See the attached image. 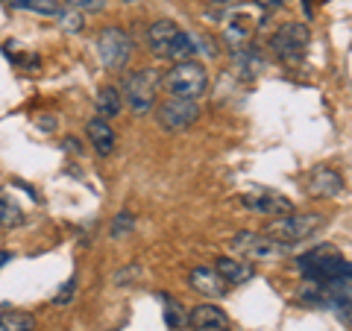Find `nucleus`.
<instances>
[{
	"label": "nucleus",
	"mask_w": 352,
	"mask_h": 331,
	"mask_svg": "<svg viewBox=\"0 0 352 331\" xmlns=\"http://www.w3.org/2000/svg\"><path fill=\"white\" fill-rule=\"evenodd\" d=\"M323 223H326V220L320 214H285V217L273 220L264 235L273 238V240H279V244L294 247V244H300V240L311 238Z\"/></svg>",
	"instance_id": "39448f33"
},
{
	"label": "nucleus",
	"mask_w": 352,
	"mask_h": 331,
	"mask_svg": "<svg viewBox=\"0 0 352 331\" xmlns=\"http://www.w3.org/2000/svg\"><path fill=\"white\" fill-rule=\"evenodd\" d=\"M74 290H76V279L71 275V279L62 284V290H59L56 296H53V305H56V308H65V305H71V299H74Z\"/></svg>",
	"instance_id": "a878e982"
},
{
	"label": "nucleus",
	"mask_w": 352,
	"mask_h": 331,
	"mask_svg": "<svg viewBox=\"0 0 352 331\" xmlns=\"http://www.w3.org/2000/svg\"><path fill=\"white\" fill-rule=\"evenodd\" d=\"M256 27H258L256 9H252V6H238L229 15H223V41L232 50L247 47L250 38H252V32H256Z\"/></svg>",
	"instance_id": "6e6552de"
},
{
	"label": "nucleus",
	"mask_w": 352,
	"mask_h": 331,
	"mask_svg": "<svg viewBox=\"0 0 352 331\" xmlns=\"http://www.w3.org/2000/svg\"><path fill=\"white\" fill-rule=\"evenodd\" d=\"M56 18H59V27H62L65 32H80V30L85 27V21H82V12H80V9H62Z\"/></svg>",
	"instance_id": "4be33fe9"
},
{
	"label": "nucleus",
	"mask_w": 352,
	"mask_h": 331,
	"mask_svg": "<svg viewBox=\"0 0 352 331\" xmlns=\"http://www.w3.org/2000/svg\"><path fill=\"white\" fill-rule=\"evenodd\" d=\"M65 6L80 9V12H100L106 6V0H65Z\"/></svg>",
	"instance_id": "bb28decb"
},
{
	"label": "nucleus",
	"mask_w": 352,
	"mask_h": 331,
	"mask_svg": "<svg viewBox=\"0 0 352 331\" xmlns=\"http://www.w3.org/2000/svg\"><path fill=\"white\" fill-rule=\"evenodd\" d=\"M270 50L273 56L285 65H300L308 53V27L300 21H288L282 24L270 38Z\"/></svg>",
	"instance_id": "20e7f679"
},
{
	"label": "nucleus",
	"mask_w": 352,
	"mask_h": 331,
	"mask_svg": "<svg viewBox=\"0 0 352 331\" xmlns=\"http://www.w3.org/2000/svg\"><path fill=\"white\" fill-rule=\"evenodd\" d=\"M200 117V103L197 100H179V97H168L162 106H159V126L168 129V132H182L197 124Z\"/></svg>",
	"instance_id": "9d476101"
},
{
	"label": "nucleus",
	"mask_w": 352,
	"mask_h": 331,
	"mask_svg": "<svg viewBox=\"0 0 352 331\" xmlns=\"http://www.w3.org/2000/svg\"><path fill=\"white\" fill-rule=\"evenodd\" d=\"M126 3H129V0H126Z\"/></svg>",
	"instance_id": "7c9ffc66"
},
{
	"label": "nucleus",
	"mask_w": 352,
	"mask_h": 331,
	"mask_svg": "<svg viewBox=\"0 0 352 331\" xmlns=\"http://www.w3.org/2000/svg\"><path fill=\"white\" fill-rule=\"evenodd\" d=\"M0 331H36V317L27 311H0Z\"/></svg>",
	"instance_id": "a211bd4d"
},
{
	"label": "nucleus",
	"mask_w": 352,
	"mask_h": 331,
	"mask_svg": "<svg viewBox=\"0 0 352 331\" xmlns=\"http://www.w3.org/2000/svg\"><path fill=\"white\" fill-rule=\"evenodd\" d=\"M132 229H135V217H132V212H118V217L112 220V238L115 240L126 238Z\"/></svg>",
	"instance_id": "5701e85b"
},
{
	"label": "nucleus",
	"mask_w": 352,
	"mask_h": 331,
	"mask_svg": "<svg viewBox=\"0 0 352 331\" xmlns=\"http://www.w3.org/2000/svg\"><path fill=\"white\" fill-rule=\"evenodd\" d=\"M217 275L229 284H247L252 275H256V267L247 261H238V258H217Z\"/></svg>",
	"instance_id": "dca6fc26"
},
{
	"label": "nucleus",
	"mask_w": 352,
	"mask_h": 331,
	"mask_svg": "<svg viewBox=\"0 0 352 331\" xmlns=\"http://www.w3.org/2000/svg\"><path fill=\"white\" fill-rule=\"evenodd\" d=\"M232 249L252 261H273V258H282L291 247L279 244V240H273L267 235H256V231H238L232 240Z\"/></svg>",
	"instance_id": "1a4fd4ad"
},
{
	"label": "nucleus",
	"mask_w": 352,
	"mask_h": 331,
	"mask_svg": "<svg viewBox=\"0 0 352 331\" xmlns=\"http://www.w3.org/2000/svg\"><path fill=\"white\" fill-rule=\"evenodd\" d=\"M188 282H191L194 290H200L203 296H212V299L226 293V282L220 279L217 270H212V267H194L188 273Z\"/></svg>",
	"instance_id": "2eb2a0df"
},
{
	"label": "nucleus",
	"mask_w": 352,
	"mask_h": 331,
	"mask_svg": "<svg viewBox=\"0 0 352 331\" xmlns=\"http://www.w3.org/2000/svg\"><path fill=\"white\" fill-rule=\"evenodd\" d=\"M179 32H182V27L176 24V21H156V24L150 27V32H147L150 53L156 59H168V53H170V47H173V41H176Z\"/></svg>",
	"instance_id": "9b49d317"
},
{
	"label": "nucleus",
	"mask_w": 352,
	"mask_h": 331,
	"mask_svg": "<svg viewBox=\"0 0 352 331\" xmlns=\"http://www.w3.org/2000/svg\"><path fill=\"white\" fill-rule=\"evenodd\" d=\"M241 205L252 214H261V217H285V214H294V203L288 200L285 194L279 191H270V187H252L241 196Z\"/></svg>",
	"instance_id": "0eeeda50"
},
{
	"label": "nucleus",
	"mask_w": 352,
	"mask_h": 331,
	"mask_svg": "<svg viewBox=\"0 0 352 331\" xmlns=\"http://www.w3.org/2000/svg\"><path fill=\"white\" fill-rule=\"evenodd\" d=\"M191 44H194V53H203V56H217V47L212 44V38H206L203 32H188Z\"/></svg>",
	"instance_id": "393cba45"
},
{
	"label": "nucleus",
	"mask_w": 352,
	"mask_h": 331,
	"mask_svg": "<svg viewBox=\"0 0 352 331\" xmlns=\"http://www.w3.org/2000/svg\"><path fill=\"white\" fill-rule=\"evenodd\" d=\"M94 47H97V56H100L103 68L109 71H124L132 56V38L118 27H106L97 32Z\"/></svg>",
	"instance_id": "423d86ee"
},
{
	"label": "nucleus",
	"mask_w": 352,
	"mask_h": 331,
	"mask_svg": "<svg viewBox=\"0 0 352 331\" xmlns=\"http://www.w3.org/2000/svg\"><path fill=\"white\" fill-rule=\"evenodd\" d=\"M9 6L32 15H59L65 9V0H9Z\"/></svg>",
	"instance_id": "f3484780"
},
{
	"label": "nucleus",
	"mask_w": 352,
	"mask_h": 331,
	"mask_svg": "<svg viewBox=\"0 0 352 331\" xmlns=\"http://www.w3.org/2000/svg\"><path fill=\"white\" fill-rule=\"evenodd\" d=\"M282 3H285V0H256L258 9H279Z\"/></svg>",
	"instance_id": "cd10ccee"
},
{
	"label": "nucleus",
	"mask_w": 352,
	"mask_h": 331,
	"mask_svg": "<svg viewBox=\"0 0 352 331\" xmlns=\"http://www.w3.org/2000/svg\"><path fill=\"white\" fill-rule=\"evenodd\" d=\"M185 319H188V317L182 314L179 302H170V299H168V305H164V323H168V328H170V331H179V328L185 326Z\"/></svg>",
	"instance_id": "b1692460"
},
{
	"label": "nucleus",
	"mask_w": 352,
	"mask_h": 331,
	"mask_svg": "<svg viewBox=\"0 0 352 331\" xmlns=\"http://www.w3.org/2000/svg\"><path fill=\"white\" fill-rule=\"evenodd\" d=\"M235 71H238V76H256L261 71V56L250 47L235 50Z\"/></svg>",
	"instance_id": "aec40b11"
},
{
	"label": "nucleus",
	"mask_w": 352,
	"mask_h": 331,
	"mask_svg": "<svg viewBox=\"0 0 352 331\" xmlns=\"http://www.w3.org/2000/svg\"><path fill=\"white\" fill-rule=\"evenodd\" d=\"M344 176H340L338 170L332 168H320L311 173V179H308V191H311L314 196H326V200H335V196L344 194Z\"/></svg>",
	"instance_id": "4468645a"
},
{
	"label": "nucleus",
	"mask_w": 352,
	"mask_h": 331,
	"mask_svg": "<svg viewBox=\"0 0 352 331\" xmlns=\"http://www.w3.org/2000/svg\"><path fill=\"white\" fill-rule=\"evenodd\" d=\"M208 3H229V0H208Z\"/></svg>",
	"instance_id": "c756f323"
},
{
	"label": "nucleus",
	"mask_w": 352,
	"mask_h": 331,
	"mask_svg": "<svg viewBox=\"0 0 352 331\" xmlns=\"http://www.w3.org/2000/svg\"><path fill=\"white\" fill-rule=\"evenodd\" d=\"M85 135L88 141H91V147L97 156H112L115 152V144H118V132L112 129V124H109L106 117H91L85 124Z\"/></svg>",
	"instance_id": "f8f14e48"
},
{
	"label": "nucleus",
	"mask_w": 352,
	"mask_h": 331,
	"mask_svg": "<svg viewBox=\"0 0 352 331\" xmlns=\"http://www.w3.org/2000/svg\"><path fill=\"white\" fill-rule=\"evenodd\" d=\"M9 258H12V255H9V252H3V255H0V267H3V264H6Z\"/></svg>",
	"instance_id": "c85d7f7f"
},
{
	"label": "nucleus",
	"mask_w": 352,
	"mask_h": 331,
	"mask_svg": "<svg viewBox=\"0 0 352 331\" xmlns=\"http://www.w3.org/2000/svg\"><path fill=\"white\" fill-rule=\"evenodd\" d=\"M296 267L305 275V282L320 284V288L332 290V293H349L352 267L335 247H320L302 258H296Z\"/></svg>",
	"instance_id": "f257e3e1"
},
{
	"label": "nucleus",
	"mask_w": 352,
	"mask_h": 331,
	"mask_svg": "<svg viewBox=\"0 0 352 331\" xmlns=\"http://www.w3.org/2000/svg\"><path fill=\"white\" fill-rule=\"evenodd\" d=\"M94 106H97V115H100V117H106V120L115 117L120 112V94H118V88H112V85L100 88L97 97H94Z\"/></svg>",
	"instance_id": "6ab92c4d"
},
{
	"label": "nucleus",
	"mask_w": 352,
	"mask_h": 331,
	"mask_svg": "<svg viewBox=\"0 0 352 331\" xmlns=\"http://www.w3.org/2000/svg\"><path fill=\"white\" fill-rule=\"evenodd\" d=\"M159 85H162V73L156 68H141L132 76H126L124 97H126L132 112L135 115H150L153 103H156V94H159Z\"/></svg>",
	"instance_id": "7ed1b4c3"
},
{
	"label": "nucleus",
	"mask_w": 352,
	"mask_h": 331,
	"mask_svg": "<svg viewBox=\"0 0 352 331\" xmlns=\"http://www.w3.org/2000/svg\"><path fill=\"white\" fill-rule=\"evenodd\" d=\"M6 3H9V0H6Z\"/></svg>",
	"instance_id": "2f4dec72"
},
{
	"label": "nucleus",
	"mask_w": 352,
	"mask_h": 331,
	"mask_svg": "<svg viewBox=\"0 0 352 331\" xmlns=\"http://www.w3.org/2000/svg\"><path fill=\"white\" fill-rule=\"evenodd\" d=\"M162 88L170 97H179V100H200L208 88V73L194 59L173 62V68L162 76Z\"/></svg>",
	"instance_id": "f03ea898"
},
{
	"label": "nucleus",
	"mask_w": 352,
	"mask_h": 331,
	"mask_svg": "<svg viewBox=\"0 0 352 331\" xmlns=\"http://www.w3.org/2000/svg\"><path fill=\"white\" fill-rule=\"evenodd\" d=\"M24 214H21L18 203H12L9 196H0V226H18Z\"/></svg>",
	"instance_id": "412c9836"
},
{
	"label": "nucleus",
	"mask_w": 352,
	"mask_h": 331,
	"mask_svg": "<svg viewBox=\"0 0 352 331\" xmlns=\"http://www.w3.org/2000/svg\"><path fill=\"white\" fill-rule=\"evenodd\" d=\"M185 323L191 331H229V317L217 305H197Z\"/></svg>",
	"instance_id": "ddd939ff"
}]
</instances>
